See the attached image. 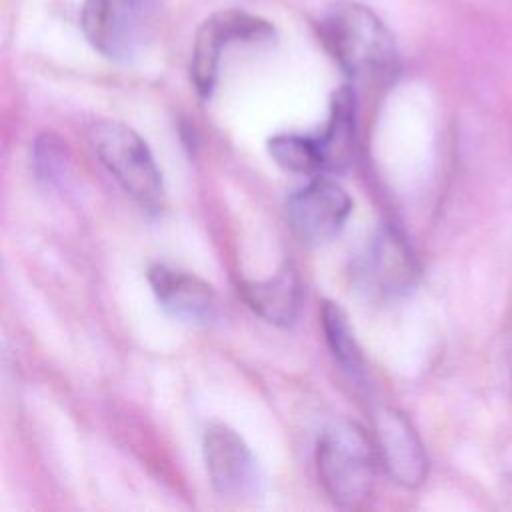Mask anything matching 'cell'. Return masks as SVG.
<instances>
[{"label":"cell","instance_id":"9c48e42d","mask_svg":"<svg viewBox=\"0 0 512 512\" xmlns=\"http://www.w3.org/2000/svg\"><path fill=\"white\" fill-rule=\"evenodd\" d=\"M418 266L406 238L390 224L382 226L358 264L362 286L384 296H396L414 286Z\"/></svg>","mask_w":512,"mask_h":512},{"label":"cell","instance_id":"5bb4252c","mask_svg":"<svg viewBox=\"0 0 512 512\" xmlns=\"http://www.w3.org/2000/svg\"><path fill=\"white\" fill-rule=\"evenodd\" d=\"M268 154L282 170L294 174L314 176L324 172V160L316 136L276 134L268 140Z\"/></svg>","mask_w":512,"mask_h":512},{"label":"cell","instance_id":"8fae6325","mask_svg":"<svg viewBox=\"0 0 512 512\" xmlns=\"http://www.w3.org/2000/svg\"><path fill=\"white\" fill-rule=\"evenodd\" d=\"M240 292L246 304L268 324L290 326L300 308V280L292 266H282L264 280H244Z\"/></svg>","mask_w":512,"mask_h":512},{"label":"cell","instance_id":"9a60e30c","mask_svg":"<svg viewBox=\"0 0 512 512\" xmlns=\"http://www.w3.org/2000/svg\"><path fill=\"white\" fill-rule=\"evenodd\" d=\"M34 172L40 180L54 182L66 170V146L54 134H42L34 142Z\"/></svg>","mask_w":512,"mask_h":512},{"label":"cell","instance_id":"6da1fadb","mask_svg":"<svg viewBox=\"0 0 512 512\" xmlns=\"http://www.w3.org/2000/svg\"><path fill=\"white\" fill-rule=\"evenodd\" d=\"M318 34L348 76L380 82L396 76V40L368 6L358 2H336L328 6L318 20Z\"/></svg>","mask_w":512,"mask_h":512},{"label":"cell","instance_id":"8992f818","mask_svg":"<svg viewBox=\"0 0 512 512\" xmlns=\"http://www.w3.org/2000/svg\"><path fill=\"white\" fill-rule=\"evenodd\" d=\"M274 36L272 24L242 10L212 14L198 30L192 50L190 76L200 96L208 98L216 86L222 50L232 42H262Z\"/></svg>","mask_w":512,"mask_h":512},{"label":"cell","instance_id":"4fadbf2b","mask_svg":"<svg viewBox=\"0 0 512 512\" xmlns=\"http://www.w3.org/2000/svg\"><path fill=\"white\" fill-rule=\"evenodd\" d=\"M322 330L326 334V342L330 346V352L334 360L340 364V368L354 380H360L366 372V362L362 356V350L358 346V340L354 336V330L348 322L346 312L334 304L324 302L322 306Z\"/></svg>","mask_w":512,"mask_h":512},{"label":"cell","instance_id":"7a4b0ae2","mask_svg":"<svg viewBox=\"0 0 512 512\" xmlns=\"http://www.w3.org/2000/svg\"><path fill=\"white\" fill-rule=\"evenodd\" d=\"M374 446L354 422H342L318 440L316 470L322 488L340 508H358L372 496L376 464Z\"/></svg>","mask_w":512,"mask_h":512},{"label":"cell","instance_id":"52a82bcc","mask_svg":"<svg viewBox=\"0 0 512 512\" xmlns=\"http://www.w3.org/2000/svg\"><path fill=\"white\" fill-rule=\"evenodd\" d=\"M204 460L214 490L232 500L258 492V462L242 436L226 424L214 422L204 432Z\"/></svg>","mask_w":512,"mask_h":512},{"label":"cell","instance_id":"30bf717a","mask_svg":"<svg viewBox=\"0 0 512 512\" xmlns=\"http://www.w3.org/2000/svg\"><path fill=\"white\" fill-rule=\"evenodd\" d=\"M148 282L160 306L182 322H202L210 318L216 296L202 278L176 270L164 264H154L148 270Z\"/></svg>","mask_w":512,"mask_h":512},{"label":"cell","instance_id":"5b68a950","mask_svg":"<svg viewBox=\"0 0 512 512\" xmlns=\"http://www.w3.org/2000/svg\"><path fill=\"white\" fill-rule=\"evenodd\" d=\"M352 212L348 192L328 178H314L286 200V220L302 246L318 248L334 240Z\"/></svg>","mask_w":512,"mask_h":512},{"label":"cell","instance_id":"3957f363","mask_svg":"<svg viewBox=\"0 0 512 512\" xmlns=\"http://www.w3.org/2000/svg\"><path fill=\"white\" fill-rule=\"evenodd\" d=\"M88 140L116 182L144 208L158 210L164 200L162 172L146 142L126 124L104 120L88 130Z\"/></svg>","mask_w":512,"mask_h":512},{"label":"cell","instance_id":"7c38bea8","mask_svg":"<svg viewBox=\"0 0 512 512\" xmlns=\"http://www.w3.org/2000/svg\"><path fill=\"white\" fill-rule=\"evenodd\" d=\"M354 128H356V100L354 92L348 86H342L332 96L330 116L320 136H316L324 172H340L346 168L352 156V142H354Z\"/></svg>","mask_w":512,"mask_h":512},{"label":"cell","instance_id":"277c9868","mask_svg":"<svg viewBox=\"0 0 512 512\" xmlns=\"http://www.w3.org/2000/svg\"><path fill=\"white\" fill-rule=\"evenodd\" d=\"M164 0H86L82 30L106 58L128 62L150 40Z\"/></svg>","mask_w":512,"mask_h":512},{"label":"cell","instance_id":"ba28073f","mask_svg":"<svg viewBox=\"0 0 512 512\" xmlns=\"http://www.w3.org/2000/svg\"><path fill=\"white\" fill-rule=\"evenodd\" d=\"M374 444L388 476L404 488L426 480L428 458L410 420L396 408L382 406L374 414Z\"/></svg>","mask_w":512,"mask_h":512}]
</instances>
